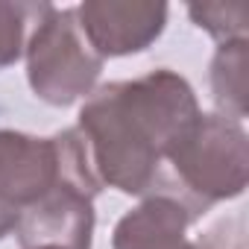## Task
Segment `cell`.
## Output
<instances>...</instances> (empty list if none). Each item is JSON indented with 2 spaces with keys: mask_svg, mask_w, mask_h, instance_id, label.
Wrapping results in <instances>:
<instances>
[{
  "mask_svg": "<svg viewBox=\"0 0 249 249\" xmlns=\"http://www.w3.org/2000/svg\"><path fill=\"white\" fill-rule=\"evenodd\" d=\"M199 114L191 82L170 68H159L94 91L79 111L76 132L100 185L147 196L159 191L161 164Z\"/></svg>",
  "mask_w": 249,
  "mask_h": 249,
  "instance_id": "6da1fadb",
  "label": "cell"
},
{
  "mask_svg": "<svg viewBox=\"0 0 249 249\" xmlns=\"http://www.w3.org/2000/svg\"><path fill=\"white\" fill-rule=\"evenodd\" d=\"M173 179L159 194L185 199L199 217L223 199L243 194L249 179V141L240 120L220 111L199 114L191 132L167 156Z\"/></svg>",
  "mask_w": 249,
  "mask_h": 249,
  "instance_id": "7a4b0ae2",
  "label": "cell"
},
{
  "mask_svg": "<svg viewBox=\"0 0 249 249\" xmlns=\"http://www.w3.org/2000/svg\"><path fill=\"white\" fill-rule=\"evenodd\" d=\"M24 53L30 88L36 97L59 108L88 97L103 73V59L79 30L76 9H56L47 3Z\"/></svg>",
  "mask_w": 249,
  "mask_h": 249,
  "instance_id": "3957f363",
  "label": "cell"
},
{
  "mask_svg": "<svg viewBox=\"0 0 249 249\" xmlns=\"http://www.w3.org/2000/svg\"><path fill=\"white\" fill-rule=\"evenodd\" d=\"M167 3L153 0H85L76 6L79 30L100 59L147 50L167 27Z\"/></svg>",
  "mask_w": 249,
  "mask_h": 249,
  "instance_id": "277c9868",
  "label": "cell"
},
{
  "mask_svg": "<svg viewBox=\"0 0 249 249\" xmlns=\"http://www.w3.org/2000/svg\"><path fill=\"white\" fill-rule=\"evenodd\" d=\"M94 196L97 194L79 182H59L50 194L21 211L15 223L21 249H91Z\"/></svg>",
  "mask_w": 249,
  "mask_h": 249,
  "instance_id": "5b68a950",
  "label": "cell"
},
{
  "mask_svg": "<svg viewBox=\"0 0 249 249\" xmlns=\"http://www.w3.org/2000/svg\"><path fill=\"white\" fill-rule=\"evenodd\" d=\"M199 214L173 194H147L138 208L123 214L114 226V249H196L188 240V226Z\"/></svg>",
  "mask_w": 249,
  "mask_h": 249,
  "instance_id": "8992f818",
  "label": "cell"
},
{
  "mask_svg": "<svg viewBox=\"0 0 249 249\" xmlns=\"http://www.w3.org/2000/svg\"><path fill=\"white\" fill-rule=\"evenodd\" d=\"M246 62L249 44L246 38L223 41L211 62V91L220 114L243 120L246 117Z\"/></svg>",
  "mask_w": 249,
  "mask_h": 249,
  "instance_id": "52a82bcc",
  "label": "cell"
},
{
  "mask_svg": "<svg viewBox=\"0 0 249 249\" xmlns=\"http://www.w3.org/2000/svg\"><path fill=\"white\" fill-rule=\"evenodd\" d=\"M47 3H3L0 0V71L15 65L27 47V24H36Z\"/></svg>",
  "mask_w": 249,
  "mask_h": 249,
  "instance_id": "ba28073f",
  "label": "cell"
},
{
  "mask_svg": "<svg viewBox=\"0 0 249 249\" xmlns=\"http://www.w3.org/2000/svg\"><path fill=\"white\" fill-rule=\"evenodd\" d=\"M188 15L196 21L199 30L211 33L217 41L246 38V6H226V3H202L188 6Z\"/></svg>",
  "mask_w": 249,
  "mask_h": 249,
  "instance_id": "9c48e42d",
  "label": "cell"
},
{
  "mask_svg": "<svg viewBox=\"0 0 249 249\" xmlns=\"http://www.w3.org/2000/svg\"><path fill=\"white\" fill-rule=\"evenodd\" d=\"M196 249H243V240H240V234H229L226 226H220V229L205 231L196 240Z\"/></svg>",
  "mask_w": 249,
  "mask_h": 249,
  "instance_id": "30bf717a",
  "label": "cell"
},
{
  "mask_svg": "<svg viewBox=\"0 0 249 249\" xmlns=\"http://www.w3.org/2000/svg\"><path fill=\"white\" fill-rule=\"evenodd\" d=\"M18 217H21V214L9 211L6 205H0V237H6L9 231H15V223H18Z\"/></svg>",
  "mask_w": 249,
  "mask_h": 249,
  "instance_id": "8fae6325",
  "label": "cell"
},
{
  "mask_svg": "<svg viewBox=\"0 0 249 249\" xmlns=\"http://www.w3.org/2000/svg\"><path fill=\"white\" fill-rule=\"evenodd\" d=\"M38 249H59V246H38Z\"/></svg>",
  "mask_w": 249,
  "mask_h": 249,
  "instance_id": "7c38bea8",
  "label": "cell"
}]
</instances>
